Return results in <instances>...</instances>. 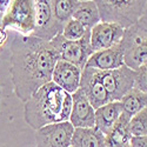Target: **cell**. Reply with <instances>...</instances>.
Wrapping results in <instances>:
<instances>
[{"label":"cell","mask_w":147,"mask_h":147,"mask_svg":"<svg viewBox=\"0 0 147 147\" xmlns=\"http://www.w3.org/2000/svg\"><path fill=\"white\" fill-rule=\"evenodd\" d=\"M134 88L147 93V65L134 71Z\"/></svg>","instance_id":"cell-23"},{"label":"cell","mask_w":147,"mask_h":147,"mask_svg":"<svg viewBox=\"0 0 147 147\" xmlns=\"http://www.w3.org/2000/svg\"><path fill=\"white\" fill-rule=\"evenodd\" d=\"M95 109L88 101L86 95L79 88L72 94V109L69 122L74 128H92L94 127Z\"/></svg>","instance_id":"cell-11"},{"label":"cell","mask_w":147,"mask_h":147,"mask_svg":"<svg viewBox=\"0 0 147 147\" xmlns=\"http://www.w3.org/2000/svg\"><path fill=\"white\" fill-rule=\"evenodd\" d=\"M9 5H11V1L9 0H4V1H0V13H5V12L8 9V7H9Z\"/></svg>","instance_id":"cell-26"},{"label":"cell","mask_w":147,"mask_h":147,"mask_svg":"<svg viewBox=\"0 0 147 147\" xmlns=\"http://www.w3.org/2000/svg\"><path fill=\"white\" fill-rule=\"evenodd\" d=\"M34 21V0H13L3 14L1 27L4 30H16L21 35H32Z\"/></svg>","instance_id":"cell-4"},{"label":"cell","mask_w":147,"mask_h":147,"mask_svg":"<svg viewBox=\"0 0 147 147\" xmlns=\"http://www.w3.org/2000/svg\"><path fill=\"white\" fill-rule=\"evenodd\" d=\"M124 64V50L120 44L107 48L104 51L94 52L85 67H90L99 71H112L119 67H122Z\"/></svg>","instance_id":"cell-13"},{"label":"cell","mask_w":147,"mask_h":147,"mask_svg":"<svg viewBox=\"0 0 147 147\" xmlns=\"http://www.w3.org/2000/svg\"><path fill=\"white\" fill-rule=\"evenodd\" d=\"M81 73L82 69L76 65L66 63L64 60H59L53 69L52 82L65 92L73 94L80 88Z\"/></svg>","instance_id":"cell-12"},{"label":"cell","mask_w":147,"mask_h":147,"mask_svg":"<svg viewBox=\"0 0 147 147\" xmlns=\"http://www.w3.org/2000/svg\"><path fill=\"white\" fill-rule=\"evenodd\" d=\"M132 134L129 131V118L121 114L117 124L105 136L106 147H128Z\"/></svg>","instance_id":"cell-15"},{"label":"cell","mask_w":147,"mask_h":147,"mask_svg":"<svg viewBox=\"0 0 147 147\" xmlns=\"http://www.w3.org/2000/svg\"><path fill=\"white\" fill-rule=\"evenodd\" d=\"M80 90L86 95V98L94 109L111 102V98H109L106 88L104 87V85L99 78L98 69L90 67H85L82 69Z\"/></svg>","instance_id":"cell-9"},{"label":"cell","mask_w":147,"mask_h":147,"mask_svg":"<svg viewBox=\"0 0 147 147\" xmlns=\"http://www.w3.org/2000/svg\"><path fill=\"white\" fill-rule=\"evenodd\" d=\"M1 19H3V13H0V26H1ZM1 52L3 51H0V55H1Z\"/></svg>","instance_id":"cell-28"},{"label":"cell","mask_w":147,"mask_h":147,"mask_svg":"<svg viewBox=\"0 0 147 147\" xmlns=\"http://www.w3.org/2000/svg\"><path fill=\"white\" fill-rule=\"evenodd\" d=\"M120 104L122 107V114L131 119L144 108H147V93L133 87L128 93L122 96Z\"/></svg>","instance_id":"cell-19"},{"label":"cell","mask_w":147,"mask_h":147,"mask_svg":"<svg viewBox=\"0 0 147 147\" xmlns=\"http://www.w3.org/2000/svg\"><path fill=\"white\" fill-rule=\"evenodd\" d=\"M72 19L77 20L86 30L91 31L95 25L100 22V14L95 1H91V0L78 1Z\"/></svg>","instance_id":"cell-16"},{"label":"cell","mask_w":147,"mask_h":147,"mask_svg":"<svg viewBox=\"0 0 147 147\" xmlns=\"http://www.w3.org/2000/svg\"><path fill=\"white\" fill-rule=\"evenodd\" d=\"M90 32L91 31H87L78 41H67L61 34L51 40V44L59 54V60H64L84 69L90 57L94 53L90 41Z\"/></svg>","instance_id":"cell-5"},{"label":"cell","mask_w":147,"mask_h":147,"mask_svg":"<svg viewBox=\"0 0 147 147\" xmlns=\"http://www.w3.org/2000/svg\"><path fill=\"white\" fill-rule=\"evenodd\" d=\"M101 22H109L124 30L136 25L144 16L145 0H96Z\"/></svg>","instance_id":"cell-3"},{"label":"cell","mask_w":147,"mask_h":147,"mask_svg":"<svg viewBox=\"0 0 147 147\" xmlns=\"http://www.w3.org/2000/svg\"><path fill=\"white\" fill-rule=\"evenodd\" d=\"M74 129L69 121L44 126L35 131V147H71Z\"/></svg>","instance_id":"cell-8"},{"label":"cell","mask_w":147,"mask_h":147,"mask_svg":"<svg viewBox=\"0 0 147 147\" xmlns=\"http://www.w3.org/2000/svg\"><path fill=\"white\" fill-rule=\"evenodd\" d=\"M9 72L13 91L26 102L41 86L52 81L59 54L51 41L34 35H16L9 46Z\"/></svg>","instance_id":"cell-1"},{"label":"cell","mask_w":147,"mask_h":147,"mask_svg":"<svg viewBox=\"0 0 147 147\" xmlns=\"http://www.w3.org/2000/svg\"><path fill=\"white\" fill-rule=\"evenodd\" d=\"M71 147H106L105 136L95 127L76 128Z\"/></svg>","instance_id":"cell-18"},{"label":"cell","mask_w":147,"mask_h":147,"mask_svg":"<svg viewBox=\"0 0 147 147\" xmlns=\"http://www.w3.org/2000/svg\"><path fill=\"white\" fill-rule=\"evenodd\" d=\"M128 147H131V146H128Z\"/></svg>","instance_id":"cell-30"},{"label":"cell","mask_w":147,"mask_h":147,"mask_svg":"<svg viewBox=\"0 0 147 147\" xmlns=\"http://www.w3.org/2000/svg\"><path fill=\"white\" fill-rule=\"evenodd\" d=\"M131 147H147V136L146 137H132Z\"/></svg>","instance_id":"cell-24"},{"label":"cell","mask_w":147,"mask_h":147,"mask_svg":"<svg viewBox=\"0 0 147 147\" xmlns=\"http://www.w3.org/2000/svg\"><path fill=\"white\" fill-rule=\"evenodd\" d=\"M35 21L32 35L45 41L53 40L57 35L61 34L64 26L55 19L51 0H36L34 1Z\"/></svg>","instance_id":"cell-7"},{"label":"cell","mask_w":147,"mask_h":147,"mask_svg":"<svg viewBox=\"0 0 147 147\" xmlns=\"http://www.w3.org/2000/svg\"><path fill=\"white\" fill-rule=\"evenodd\" d=\"M129 131L132 137L147 136V108H144L129 119Z\"/></svg>","instance_id":"cell-21"},{"label":"cell","mask_w":147,"mask_h":147,"mask_svg":"<svg viewBox=\"0 0 147 147\" xmlns=\"http://www.w3.org/2000/svg\"><path fill=\"white\" fill-rule=\"evenodd\" d=\"M120 46L122 47L124 52L131 48L147 46V24L142 21L141 18L136 25L125 30Z\"/></svg>","instance_id":"cell-17"},{"label":"cell","mask_w":147,"mask_h":147,"mask_svg":"<svg viewBox=\"0 0 147 147\" xmlns=\"http://www.w3.org/2000/svg\"><path fill=\"white\" fill-rule=\"evenodd\" d=\"M98 73L111 101H120L134 87V71L125 65L112 71L98 69Z\"/></svg>","instance_id":"cell-6"},{"label":"cell","mask_w":147,"mask_h":147,"mask_svg":"<svg viewBox=\"0 0 147 147\" xmlns=\"http://www.w3.org/2000/svg\"><path fill=\"white\" fill-rule=\"evenodd\" d=\"M24 106L25 121L34 129L69 120L72 94L48 82L34 92Z\"/></svg>","instance_id":"cell-2"},{"label":"cell","mask_w":147,"mask_h":147,"mask_svg":"<svg viewBox=\"0 0 147 147\" xmlns=\"http://www.w3.org/2000/svg\"><path fill=\"white\" fill-rule=\"evenodd\" d=\"M0 104H1V87H0Z\"/></svg>","instance_id":"cell-29"},{"label":"cell","mask_w":147,"mask_h":147,"mask_svg":"<svg viewBox=\"0 0 147 147\" xmlns=\"http://www.w3.org/2000/svg\"><path fill=\"white\" fill-rule=\"evenodd\" d=\"M87 31L88 30L85 28L80 22H78L74 19H71L64 25L61 35H63L67 41H78L86 34Z\"/></svg>","instance_id":"cell-22"},{"label":"cell","mask_w":147,"mask_h":147,"mask_svg":"<svg viewBox=\"0 0 147 147\" xmlns=\"http://www.w3.org/2000/svg\"><path fill=\"white\" fill-rule=\"evenodd\" d=\"M7 38H8V35H7L6 30H4L1 26H0V51L4 50V47L7 42Z\"/></svg>","instance_id":"cell-25"},{"label":"cell","mask_w":147,"mask_h":147,"mask_svg":"<svg viewBox=\"0 0 147 147\" xmlns=\"http://www.w3.org/2000/svg\"><path fill=\"white\" fill-rule=\"evenodd\" d=\"M78 1L79 0H51L53 14L63 26L72 19Z\"/></svg>","instance_id":"cell-20"},{"label":"cell","mask_w":147,"mask_h":147,"mask_svg":"<svg viewBox=\"0 0 147 147\" xmlns=\"http://www.w3.org/2000/svg\"><path fill=\"white\" fill-rule=\"evenodd\" d=\"M125 30L109 22H99L90 32V41L94 52L111 48L122 40Z\"/></svg>","instance_id":"cell-10"},{"label":"cell","mask_w":147,"mask_h":147,"mask_svg":"<svg viewBox=\"0 0 147 147\" xmlns=\"http://www.w3.org/2000/svg\"><path fill=\"white\" fill-rule=\"evenodd\" d=\"M141 20L147 24V1H146V5H145V11H144V16L141 17Z\"/></svg>","instance_id":"cell-27"},{"label":"cell","mask_w":147,"mask_h":147,"mask_svg":"<svg viewBox=\"0 0 147 147\" xmlns=\"http://www.w3.org/2000/svg\"><path fill=\"white\" fill-rule=\"evenodd\" d=\"M122 114V107L120 101H111L95 109L94 127L104 136L112 129Z\"/></svg>","instance_id":"cell-14"}]
</instances>
